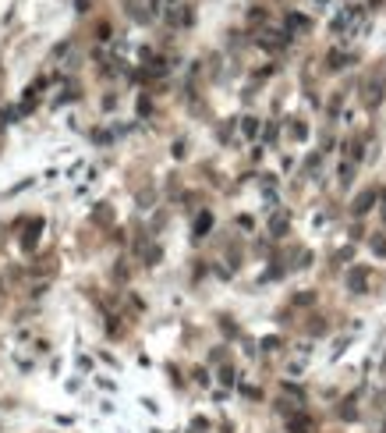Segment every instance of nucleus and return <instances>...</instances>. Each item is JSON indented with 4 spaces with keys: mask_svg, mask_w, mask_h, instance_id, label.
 I'll list each match as a JSON object with an SVG mask.
<instances>
[{
    "mask_svg": "<svg viewBox=\"0 0 386 433\" xmlns=\"http://www.w3.org/2000/svg\"><path fill=\"white\" fill-rule=\"evenodd\" d=\"M365 280H368V270L365 266H354V270L347 274V288L351 291H365Z\"/></svg>",
    "mask_w": 386,
    "mask_h": 433,
    "instance_id": "obj_1",
    "label": "nucleus"
},
{
    "mask_svg": "<svg viewBox=\"0 0 386 433\" xmlns=\"http://www.w3.org/2000/svg\"><path fill=\"white\" fill-rule=\"evenodd\" d=\"M376 199H379L376 192H362V196L354 199V213H358V217H362V213H368V210H372V203H376Z\"/></svg>",
    "mask_w": 386,
    "mask_h": 433,
    "instance_id": "obj_2",
    "label": "nucleus"
},
{
    "mask_svg": "<svg viewBox=\"0 0 386 433\" xmlns=\"http://www.w3.org/2000/svg\"><path fill=\"white\" fill-rule=\"evenodd\" d=\"M39 228H43V220H32V228H28V234H25V249H32V245H36Z\"/></svg>",
    "mask_w": 386,
    "mask_h": 433,
    "instance_id": "obj_3",
    "label": "nucleus"
},
{
    "mask_svg": "<svg viewBox=\"0 0 386 433\" xmlns=\"http://www.w3.org/2000/svg\"><path fill=\"white\" fill-rule=\"evenodd\" d=\"M209 228H213V217H209V213H202V217L195 220V234L202 238V234H205V231H209Z\"/></svg>",
    "mask_w": 386,
    "mask_h": 433,
    "instance_id": "obj_4",
    "label": "nucleus"
},
{
    "mask_svg": "<svg viewBox=\"0 0 386 433\" xmlns=\"http://www.w3.org/2000/svg\"><path fill=\"white\" fill-rule=\"evenodd\" d=\"M287 28H308V18L305 14H287Z\"/></svg>",
    "mask_w": 386,
    "mask_h": 433,
    "instance_id": "obj_5",
    "label": "nucleus"
},
{
    "mask_svg": "<svg viewBox=\"0 0 386 433\" xmlns=\"http://www.w3.org/2000/svg\"><path fill=\"white\" fill-rule=\"evenodd\" d=\"M308 426H312V423L305 419V415H298V419H291V430H294V433H308Z\"/></svg>",
    "mask_w": 386,
    "mask_h": 433,
    "instance_id": "obj_6",
    "label": "nucleus"
},
{
    "mask_svg": "<svg viewBox=\"0 0 386 433\" xmlns=\"http://www.w3.org/2000/svg\"><path fill=\"white\" fill-rule=\"evenodd\" d=\"M270 228H273V234H284V228H287V217H284V213H276Z\"/></svg>",
    "mask_w": 386,
    "mask_h": 433,
    "instance_id": "obj_7",
    "label": "nucleus"
},
{
    "mask_svg": "<svg viewBox=\"0 0 386 433\" xmlns=\"http://www.w3.org/2000/svg\"><path fill=\"white\" fill-rule=\"evenodd\" d=\"M255 131H259V121L255 117H245V135H255Z\"/></svg>",
    "mask_w": 386,
    "mask_h": 433,
    "instance_id": "obj_8",
    "label": "nucleus"
},
{
    "mask_svg": "<svg viewBox=\"0 0 386 433\" xmlns=\"http://www.w3.org/2000/svg\"><path fill=\"white\" fill-rule=\"evenodd\" d=\"M372 249L379 252V256H386V238H372Z\"/></svg>",
    "mask_w": 386,
    "mask_h": 433,
    "instance_id": "obj_9",
    "label": "nucleus"
},
{
    "mask_svg": "<svg viewBox=\"0 0 386 433\" xmlns=\"http://www.w3.org/2000/svg\"><path fill=\"white\" fill-rule=\"evenodd\" d=\"M330 68H344V53H330Z\"/></svg>",
    "mask_w": 386,
    "mask_h": 433,
    "instance_id": "obj_10",
    "label": "nucleus"
}]
</instances>
